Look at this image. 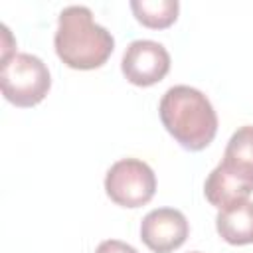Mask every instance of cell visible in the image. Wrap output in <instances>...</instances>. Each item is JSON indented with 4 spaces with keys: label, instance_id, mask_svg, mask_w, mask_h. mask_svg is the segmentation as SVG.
<instances>
[{
    "label": "cell",
    "instance_id": "obj_1",
    "mask_svg": "<svg viewBox=\"0 0 253 253\" xmlns=\"http://www.w3.org/2000/svg\"><path fill=\"white\" fill-rule=\"evenodd\" d=\"M53 45L59 59L71 69L101 67L115 49V38L93 20L87 6L71 4L59 12Z\"/></svg>",
    "mask_w": 253,
    "mask_h": 253
},
{
    "label": "cell",
    "instance_id": "obj_2",
    "mask_svg": "<svg viewBox=\"0 0 253 253\" xmlns=\"http://www.w3.org/2000/svg\"><path fill=\"white\" fill-rule=\"evenodd\" d=\"M158 113L166 130L188 150L206 148L217 132V115L210 99L196 87H170L160 99Z\"/></svg>",
    "mask_w": 253,
    "mask_h": 253
},
{
    "label": "cell",
    "instance_id": "obj_3",
    "mask_svg": "<svg viewBox=\"0 0 253 253\" xmlns=\"http://www.w3.org/2000/svg\"><path fill=\"white\" fill-rule=\"evenodd\" d=\"M0 87L6 101L16 107H34L47 95L51 75L47 65L32 53L14 51L0 63Z\"/></svg>",
    "mask_w": 253,
    "mask_h": 253
},
{
    "label": "cell",
    "instance_id": "obj_4",
    "mask_svg": "<svg viewBox=\"0 0 253 253\" xmlns=\"http://www.w3.org/2000/svg\"><path fill=\"white\" fill-rule=\"evenodd\" d=\"M107 196L123 208H140L148 204L156 192L154 170L138 158L117 160L105 176Z\"/></svg>",
    "mask_w": 253,
    "mask_h": 253
},
{
    "label": "cell",
    "instance_id": "obj_5",
    "mask_svg": "<svg viewBox=\"0 0 253 253\" xmlns=\"http://www.w3.org/2000/svg\"><path fill=\"white\" fill-rule=\"evenodd\" d=\"M123 75L138 87H148L164 79L170 69V53L160 42L134 40L126 45L121 61Z\"/></svg>",
    "mask_w": 253,
    "mask_h": 253
},
{
    "label": "cell",
    "instance_id": "obj_6",
    "mask_svg": "<svg viewBox=\"0 0 253 253\" xmlns=\"http://www.w3.org/2000/svg\"><path fill=\"white\" fill-rule=\"evenodd\" d=\"M190 233L186 215L174 208H156L142 217L140 239L154 253H170L178 249Z\"/></svg>",
    "mask_w": 253,
    "mask_h": 253
},
{
    "label": "cell",
    "instance_id": "obj_7",
    "mask_svg": "<svg viewBox=\"0 0 253 253\" xmlns=\"http://www.w3.org/2000/svg\"><path fill=\"white\" fill-rule=\"evenodd\" d=\"M251 192H253V172L223 160L208 174L204 184V194L208 202L219 210L245 202Z\"/></svg>",
    "mask_w": 253,
    "mask_h": 253
},
{
    "label": "cell",
    "instance_id": "obj_8",
    "mask_svg": "<svg viewBox=\"0 0 253 253\" xmlns=\"http://www.w3.org/2000/svg\"><path fill=\"white\" fill-rule=\"evenodd\" d=\"M217 233L231 245L253 243V202L245 200L225 210H219L215 217Z\"/></svg>",
    "mask_w": 253,
    "mask_h": 253
},
{
    "label": "cell",
    "instance_id": "obj_9",
    "mask_svg": "<svg viewBox=\"0 0 253 253\" xmlns=\"http://www.w3.org/2000/svg\"><path fill=\"white\" fill-rule=\"evenodd\" d=\"M130 8L140 24L160 30L176 22L180 4L178 0H132Z\"/></svg>",
    "mask_w": 253,
    "mask_h": 253
},
{
    "label": "cell",
    "instance_id": "obj_10",
    "mask_svg": "<svg viewBox=\"0 0 253 253\" xmlns=\"http://www.w3.org/2000/svg\"><path fill=\"white\" fill-rule=\"evenodd\" d=\"M223 162H229L233 166L253 172V126L251 125L239 126L231 134L223 152Z\"/></svg>",
    "mask_w": 253,
    "mask_h": 253
},
{
    "label": "cell",
    "instance_id": "obj_11",
    "mask_svg": "<svg viewBox=\"0 0 253 253\" xmlns=\"http://www.w3.org/2000/svg\"><path fill=\"white\" fill-rule=\"evenodd\" d=\"M95 253H138L132 245L125 243V241H119V239H105L99 243L97 251Z\"/></svg>",
    "mask_w": 253,
    "mask_h": 253
},
{
    "label": "cell",
    "instance_id": "obj_12",
    "mask_svg": "<svg viewBox=\"0 0 253 253\" xmlns=\"http://www.w3.org/2000/svg\"><path fill=\"white\" fill-rule=\"evenodd\" d=\"M190 253H200V251H190Z\"/></svg>",
    "mask_w": 253,
    "mask_h": 253
}]
</instances>
